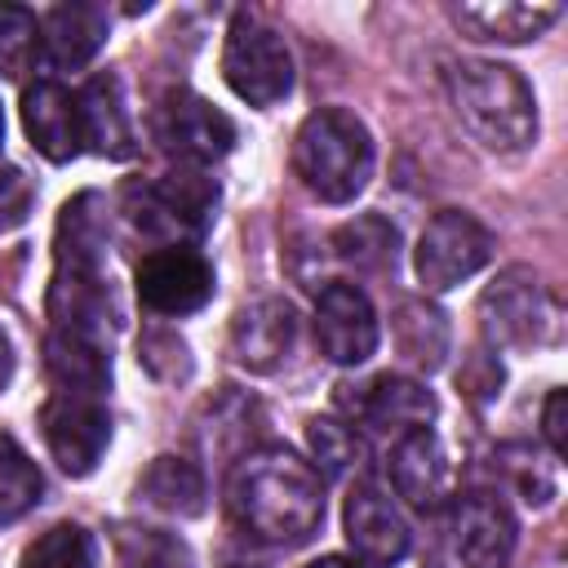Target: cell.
<instances>
[{
  "mask_svg": "<svg viewBox=\"0 0 568 568\" xmlns=\"http://www.w3.org/2000/svg\"><path fill=\"white\" fill-rule=\"evenodd\" d=\"M390 484L413 510H435L448 497V453H444V444L430 426L395 435Z\"/></svg>",
  "mask_w": 568,
  "mask_h": 568,
  "instance_id": "cell-16",
  "label": "cell"
},
{
  "mask_svg": "<svg viewBox=\"0 0 568 568\" xmlns=\"http://www.w3.org/2000/svg\"><path fill=\"white\" fill-rule=\"evenodd\" d=\"M457 382H462L470 395H497V386H501V364L488 359V355H475V368H462Z\"/></svg>",
  "mask_w": 568,
  "mask_h": 568,
  "instance_id": "cell-33",
  "label": "cell"
},
{
  "mask_svg": "<svg viewBox=\"0 0 568 568\" xmlns=\"http://www.w3.org/2000/svg\"><path fill=\"white\" fill-rule=\"evenodd\" d=\"M315 342L333 364H364L377 351L373 302L355 284H328L315 297Z\"/></svg>",
  "mask_w": 568,
  "mask_h": 568,
  "instance_id": "cell-14",
  "label": "cell"
},
{
  "mask_svg": "<svg viewBox=\"0 0 568 568\" xmlns=\"http://www.w3.org/2000/svg\"><path fill=\"white\" fill-rule=\"evenodd\" d=\"M106 244H111V217L106 200L98 191H84L62 204L58 213V240H53V284H49V328L71 333H98L106 320Z\"/></svg>",
  "mask_w": 568,
  "mask_h": 568,
  "instance_id": "cell-2",
  "label": "cell"
},
{
  "mask_svg": "<svg viewBox=\"0 0 568 568\" xmlns=\"http://www.w3.org/2000/svg\"><path fill=\"white\" fill-rule=\"evenodd\" d=\"M293 169L324 204L355 200L373 178V138L364 120L342 106H320L306 115L293 138Z\"/></svg>",
  "mask_w": 568,
  "mask_h": 568,
  "instance_id": "cell-4",
  "label": "cell"
},
{
  "mask_svg": "<svg viewBox=\"0 0 568 568\" xmlns=\"http://www.w3.org/2000/svg\"><path fill=\"white\" fill-rule=\"evenodd\" d=\"M457 120L488 151H524L537 138V98L515 67L462 58L444 71Z\"/></svg>",
  "mask_w": 568,
  "mask_h": 568,
  "instance_id": "cell-3",
  "label": "cell"
},
{
  "mask_svg": "<svg viewBox=\"0 0 568 568\" xmlns=\"http://www.w3.org/2000/svg\"><path fill=\"white\" fill-rule=\"evenodd\" d=\"M40 430H44V444L53 453V462L84 479L98 470L106 444H111V413L98 395H71V390H58L44 408H40Z\"/></svg>",
  "mask_w": 568,
  "mask_h": 568,
  "instance_id": "cell-10",
  "label": "cell"
},
{
  "mask_svg": "<svg viewBox=\"0 0 568 568\" xmlns=\"http://www.w3.org/2000/svg\"><path fill=\"white\" fill-rule=\"evenodd\" d=\"M306 568H364L359 559H346V555H320V559H311Z\"/></svg>",
  "mask_w": 568,
  "mask_h": 568,
  "instance_id": "cell-36",
  "label": "cell"
},
{
  "mask_svg": "<svg viewBox=\"0 0 568 568\" xmlns=\"http://www.w3.org/2000/svg\"><path fill=\"white\" fill-rule=\"evenodd\" d=\"M515 537V515L497 493H462L453 501V550L466 568H506Z\"/></svg>",
  "mask_w": 568,
  "mask_h": 568,
  "instance_id": "cell-13",
  "label": "cell"
},
{
  "mask_svg": "<svg viewBox=\"0 0 568 568\" xmlns=\"http://www.w3.org/2000/svg\"><path fill=\"white\" fill-rule=\"evenodd\" d=\"M497 470L510 479V488H515L528 506H546V501L555 497L550 462L537 457L528 444H506V448H497Z\"/></svg>",
  "mask_w": 568,
  "mask_h": 568,
  "instance_id": "cell-31",
  "label": "cell"
},
{
  "mask_svg": "<svg viewBox=\"0 0 568 568\" xmlns=\"http://www.w3.org/2000/svg\"><path fill=\"white\" fill-rule=\"evenodd\" d=\"M22 129L31 138V146L53 160V164H67L80 155L84 138H80V106L75 98L58 84V80H40L22 93Z\"/></svg>",
  "mask_w": 568,
  "mask_h": 568,
  "instance_id": "cell-17",
  "label": "cell"
},
{
  "mask_svg": "<svg viewBox=\"0 0 568 568\" xmlns=\"http://www.w3.org/2000/svg\"><path fill=\"white\" fill-rule=\"evenodd\" d=\"M151 138L178 164L204 169L235 146V124L209 98L191 89H169L151 111Z\"/></svg>",
  "mask_w": 568,
  "mask_h": 568,
  "instance_id": "cell-8",
  "label": "cell"
},
{
  "mask_svg": "<svg viewBox=\"0 0 568 568\" xmlns=\"http://www.w3.org/2000/svg\"><path fill=\"white\" fill-rule=\"evenodd\" d=\"M40 58V22L22 4H0V75L22 80Z\"/></svg>",
  "mask_w": 568,
  "mask_h": 568,
  "instance_id": "cell-28",
  "label": "cell"
},
{
  "mask_svg": "<svg viewBox=\"0 0 568 568\" xmlns=\"http://www.w3.org/2000/svg\"><path fill=\"white\" fill-rule=\"evenodd\" d=\"M217 209V182L204 169H186L178 164L173 173L146 182V186H129V213L138 222V231L155 235V240H178V235H204Z\"/></svg>",
  "mask_w": 568,
  "mask_h": 568,
  "instance_id": "cell-7",
  "label": "cell"
},
{
  "mask_svg": "<svg viewBox=\"0 0 568 568\" xmlns=\"http://www.w3.org/2000/svg\"><path fill=\"white\" fill-rule=\"evenodd\" d=\"M222 75L235 98L253 106H275L293 89V53L275 27L240 13L222 44Z\"/></svg>",
  "mask_w": 568,
  "mask_h": 568,
  "instance_id": "cell-6",
  "label": "cell"
},
{
  "mask_svg": "<svg viewBox=\"0 0 568 568\" xmlns=\"http://www.w3.org/2000/svg\"><path fill=\"white\" fill-rule=\"evenodd\" d=\"M351 408H355L359 422L404 435V430H417V426H426L435 417V395L413 377L382 373V377H373V382H364L355 390Z\"/></svg>",
  "mask_w": 568,
  "mask_h": 568,
  "instance_id": "cell-20",
  "label": "cell"
},
{
  "mask_svg": "<svg viewBox=\"0 0 568 568\" xmlns=\"http://www.w3.org/2000/svg\"><path fill=\"white\" fill-rule=\"evenodd\" d=\"M226 510L253 541L297 546L324 519V479L288 448L244 453L226 479Z\"/></svg>",
  "mask_w": 568,
  "mask_h": 568,
  "instance_id": "cell-1",
  "label": "cell"
},
{
  "mask_svg": "<svg viewBox=\"0 0 568 568\" xmlns=\"http://www.w3.org/2000/svg\"><path fill=\"white\" fill-rule=\"evenodd\" d=\"M106 9L89 0L53 4L40 22V58L58 71H80L106 44Z\"/></svg>",
  "mask_w": 568,
  "mask_h": 568,
  "instance_id": "cell-18",
  "label": "cell"
},
{
  "mask_svg": "<svg viewBox=\"0 0 568 568\" xmlns=\"http://www.w3.org/2000/svg\"><path fill=\"white\" fill-rule=\"evenodd\" d=\"M115 550H120V568H195L191 550L160 528H120Z\"/></svg>",
  "mask_w": 568,
  "mask_h": 568,
  "instance_id": "cell-29",
  "label": "cell"
},
{
  "mask_svg": "<svg viewBox=\"0 0 568 568\" xmlns=\"http://www.w3.org/2000/svg\"><path fill=\"white\" fill-rule=\"evenodd\" d=\"M293 337H297V311L284 297H257L240 306L231 320V351L253 373L280 368L293 351Z\"/></svg>",
  "mask_w": 568,
  "mask_h": 568,
  "instance_id": "cell-15",
  "label": "cell"
},
{
  "mask_svg": "<svg viewBox=\"0 0 568 568\" xmlns=\"http://www.w3.org/2000/svg\"><path fill=\"white\" fill-rule=\"evenodd\" d=\"M453 22L470 40H497V44H524L537 40L550 22H559V4H519V0H497V4H453Z\"/></svg>",
  "mask_w": 568,
  "mask_h": 568,
  "instance_id": "cell-22",
  "label": "cell"
},
{
  "mask_svg": "<svg viewBox=\"0 0 568 568\" xmlns=\"http://www.w3.org/2000/svg\"><path fill=\"white\" fill-rule=\"evenodd\" d=\"M213 297V266L200 248L160 244L138 266V302L155 315H191Z\"/></svg>",
  "mask_w": 568,
  "mask_h": 568,
  "instance_id": "cell-11",
  "label": "cell"
},
{
  "mask_svg": "<svg viewBox=\"0 0 568 568\" xmlns=\"http://www.w3.org/2000/svg\"><path fill=\"white\" fill-rule=\"evenodd\" d=\"M75 106H80V138H84V146H93L106 160L133 155V115H129L120 75L98 71L93 80H84V89L75 93Z\"/></svg>",
  "mask_w": 568,
  "mask_h": 568,
  "instance_id": "cell-19",
  "label": "cell"
},
{
  "mask_svg": "<svg viewBox=\"0 0 568 568\" xmlns=\"http://www.w3.org/2000/svg\"><path fill=\"white\" fill-rule=\"evenodd\" d=\"M9 377H13V346H9V337L0 328V390L9 386Z\"/></svg>",
  "mask_w": 568,
  "mask_h": 568,
  "instance_id": "cell-35",
  "label": "cell"
},
{
  "mask_svg": "<svg viewBox=\"0 0 568 568\" xmlns=\"http://www.w3.org/2000/svg\"><path fill=\"white\" fill-rule=\"evenodd\" d=\"M44 364L58 390L71 395H98L111 386V351L98 333H71V328H49L44 342Z\"/></svg>",
  "mask_w": 568,
  "mask_h": 568,
  "instance_id": "cell-21",
  "label": "cell"
},
{
  "mask_svg": "<svg viewBox=\"0 0 568 568\" xmlns=\"http://www.w3.org/2000/svg\"><path fill=\"white\" fill-rule=\"evenodd\" d=\"M488 257H493L488 226L475 222L462 209H444L426 222V231L417 240V253H413V266H417V280L430 293H444V288L470 280L475 271H484Z\"/></svg>",
  "mask_w": 568,
  "mask_h": 568,
  "instance_id": "cell-9",
  "label": "cell"
},
{
  "mask_svg": "<svg viewBox=\"0 0 568 568\" xmlns=\"http://www.w3.org/2000/svg\"><path fill=\"white\" fill-rule=\"evenodd\" d=\"M306 444H311L315 470L328 475V479L346 475L359 462V435L337 417H311L306 422Z\"/></svg>",
  "mask_w": 568,
  "mask_h": 568,
  "instance_id": "cell-30",
  "label": "cell"
},
{
  "mask_svg": "<svg viewBox=\"0 0 568 568\" xmlns=\"http://www.w3.org/2000/svg\"><path fill=\"white\" fill-rule=\"evenodd\" d=\"M390 333H395V346L408 364L417 368H439L444 355H448V320L439 306L430 302H399L395 320H390Z\"/></svg>",
  "mask_w": 568,
  "mask_h": 568,
  "instance_id": "cell-24",
  "label": "cell"
},
{
  "mask_svg": "<svg viewBox=\"0 0 568 568\" xmlns=\"http://www.w3.org/2000/svg\"><path fill=\"white\" fill-rule=\"evenodd\" d=\"M44 493V475L40 466L27 457V448L0 430V524L22 519Z\"/></svg>",
  "mask_w": 568,
  "mask_h": 568,
  "instance_id": "cell-26",
  "label": "cell"
},
{
  "mask_svg": "<svg viewBox=\"0 0 568 568\" xmlns=\"http://www.w3.org/2000/svg\"><path fill=\"white\" fill-rule=\"evenodd\" d=\"M0 142H4V111H0Z\"/></svg>",
  "mask_w": 568,
  "mask_h": 568,
  "instance_id": "cell-37",
  "label": "cell"
},
{
  "mask_svg": "<svg viewBox=\"0 0 568 568\" xmlns=\"http://www.w3.org/2000/svg\"><path fill=\"white\" fill-rule=\"evenodd\" d=\"M479 328H484L488 346L532 351V346L555 342L559 306H555V297L546 293V284L532 271L510 266V271H501L484 288V297H479Z\"/></svg>",
  "mask_w": 568,
  "mask_h": 568,
  "instance_id": "cell-5",
  "label": "cell"
},
{
  "mask_svg": "<svg viewBox=\"0 0 568 568\" xmlns=\"http://www.w3.org/2000/svg\"><path fill=\"white\" fill-rule=\"evenodd\" d=\"M333 253H337L346 266L364 271V275H382V271L395 266L399 231H395L386 217L364 213V217H355V222H346V226L333 231Z\"/></svg>",
  "mask_w": 568,
  "mask_h": 568,
  "instance_id": "cell-25",
  "label": "cell"
},
{
  "mask_svg": "<svg viewBox=\"0 0 568 568\" xmlns=\"http://www.w3.org/2000/svg\"><path fill=\"white\" fill-rule=\"evenodd\" d=\"M31 204H36L31 178L22 169H13V164H0V231L22 226L27 213H31Z\"/></svg>",
  "mask_w": 568,
  "mask_h": 568,
  "instance_id": "cell-32",
  "label": "cell"
},
{
  "mask_svg": "<svg viewBox=\"0 0 568 568\" xmlns=\"http://www.w3.org/2000/svg\"><path fill=\"white\" fill-rule=\"evenodd\" d=\"M342 524H346V541H351L355 559L368 568H390L408 555V524H404L399 506L390 501V493H382L377 484L351 488Z\"/></svg>",
  "mask_w": 568,
  "mask_h": 568,
  "instance_id": "cell-12",
  "label": "cell"
},
{
  "mask_svg": "<svg viewBox=\"0 0 568 568\" xmlns=\"http://www.w3.org/2000/svg\"><path fill=\"white\" fill-rule=\"evenodd\" d=\"M541 430H546V439H550V448H555V453H564V448H568V435H564V390H550V395H546Z\"/></svg>",
  "mask_w": 568,
  "mask_h": 568,
  "instance_id": "cell-34",
  "label": "cell"
},
{
  "mask_svg": "<svg viewBox=\"0 0 568 568\" xmlns=\"http://www.w3.org/2000/svg\"><path fill=\"white\" fill-rule=\"evenodd\" d=\"M18 568H98V546L80 524H53L22 550Z\"/></svg>",
  "mask_w": 568,
  "mask_h": 568,
  "instance_id": "cell-27",
  "label": "cell"
},
{
  "mask_svg": "<svg viewBox=\"0 0 568 568\" xmlns=\"http://www.w3.org/2000/svg\"><path fill=\"white\" fill-rule=\"evenodd\" d=\"M138 497L151 506V510H164V515H178V519H191L204 510V475L195 462L186 457H155L142 479H138Z\"/></svg>",
  "mask_w": 568,
  "mask_h": 568,
  "instance_id": "cell-23",
  "label": "cell"
}]
</instances>
